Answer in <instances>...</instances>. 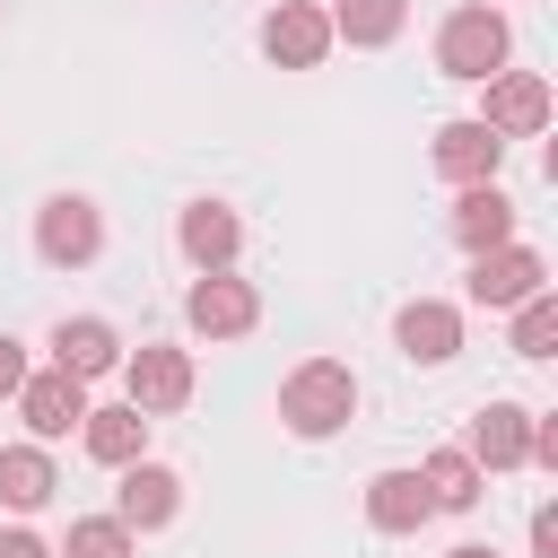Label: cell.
<instances>
[{"label": "cell", "mask_w": 558, "mask_h": 558, "mask_svg": "<svg viewBox=\"0 0 558 558\" xmlns=\"http://www.w3.org/2000/svg\"><path fill=\"white\" fill-rule=\"evenodd\" d=\"M445 558H497V549H480V541H462V549H445Z\"/></svg>", "instance_id": "obj_28"}, {"label": "cell", "mask_w": 558, "mask_h": 558, "mask_svg": "<svg viewBox=\"0 0 558 558\" xmlns=\"http://www.w3.org/2000/svg\"><path fill=\"white\" fill-rule=\"evenodd\" d=\"M427 514H436V497H427L418 471H375V480H366V523H375V532H418Z\"/></svg>", "instance_id": "obj_17"}, {"label": "cell", "mask_w": 558, "mask_h": 558, "mask_svg": "<svg viewBox=\"0 0 558 558\" xmlns=\"http://www.w3.org/2000/svg\"><path fill=\"white\" fill-rule=\"evenodd\" d=\"M35 253H44L52 270L96 262V253H105V209H96V201H78V192L44 201V209H35Z\"/></svg>", "instance_id": "obj_3"}, {"label": "cell", "mask_w": 558, "mask_h": 558, "mask_svg": "<svg viewBox=\"0 0 558 558\" xmlns=\"http://www.w3.org/2000/svg\"><path fill=\"white\" fill-rule=\"evenodd\" d=\"M532 288H549V262L532 253V244H488V253H471V305H523Z\"/></svg>", "instance_id": "obj_6"}, {"label": "cell", "mask_w": 558, "mask_h": 558, "mask_svg": "<svg viewBox=\"0 0 558 558\" xmlns=\"http://www.w3.org/2000/svg\"><path fill=\"white\" fill-rule=\"evenodd\" d=\"M52 366H61V375H78V384L113 375V366H122V340H113V323H96V314H70V323H52Z\"/></svg>", "instance_id": "obj_12"}, {"label": "cell", "mask_w": 558, "mask_h": 558, "mask_svg": "<svg viewBox=\"0 0 558 558\" xmlns=\"http://www.w3.org/2000/svg\"><path fill=\"white\" fill-rule=\"evenodd\" d=\"M523 462H541V471H558V418H532V453Z\"/></svg>", "instance_id": "obj_24"}, {"label": "cell", "mask_w": 558, "mask_h": 558, "mask_svg": "<svg viewBox=\"0 0 558 558\" xmlns=\"http://www.w3.org/2000/svg\"><path fill=\"white\" fill-rule=\"evenodd\" d=\"M183 323L209 331V340H244V331L262 323V296H253V279H235V270H201L192 296H183Z\"/></svg>", "instance_id": "obj_4"}, {"label": "cell", "mask_w": 558, "mask_h": 558, "mask_svg": "<svg viewBox=\"0 0 558 558\" xmlns=\"http://www.w3.org/2000/svg\"><path fill=\"white\" fill-rule=\"evenodd\" d=\"M0 9H9V0H0Z\"/></svg>", "instance_id": "obj_29"}, {"label": "cell", "mask_w": 558, "mask_h": 558, "mask_svg": "<svg viewBox=\"0 0 558 558\" xmlns=\"http://www.w3.org/2000/svg\"><path fill=\"white\" fill-rule=\"evenodd\" d=\"M506 44H514V35H506V17H497L488 0H462V9L436 26V70L480 87V78H497V70H506Z\"/></svg>", "instance_id": "obj_2"}, {"label": "cell", "mask_w": 558, "mask_h": 558, "mask_svg": "<svg viewBox=\"0 0 558 558\" xmlns=\"http://www.w3.org/2000/svg\"><path fill=\"white\" fill-rule=\"evenodd\" d=\"M122 375H131V410H140V418H157V410H183V401H192V357H183V349H166V340H148L140 357H122Z\"/></svg>", "instance_id": "obj_9"}, {"label": "cell", "mask_w": 558, "mask_h": 558, "mask_svg": "<svg viewBox=\"0 0 558 558\" xmlns=\"http://www.w3.org/2000/svg\"><path fill=\"white\" fill-rule=\"evenodd\" d=\"M453 244H462V253L514 244V201H506L497 183H462V201H453Z\"/></svg>", "instance_id": "obj_16"}, {"label": "cell", "mask_w": 558, "mask_h": 558, "mask_svg": "<svg viewBox=\"0 0 558 558\" xmlns=\"http://www.w3.org/2000/svg\"><path fill=\"white\" fill-rule=\"evenodd\" d=\"M418 480H427V497H436V514H462V506H480V488H488V471L462 453V445H445V453H427L418 462Z\"/></svg>", "instance_id": "obj_20"}, {"label": "cell", "mask_w": 558, "mask_h": 558, "mask_svg": "<svg viewBox=\"0 0 558 558\" xmlns=\"http://www.w3.org/2000/svg\"><path fill=\"white\" fill-rule=\"evenodd\" d=\"M0 558H52V541H35V532H0Z\"/></svg>", "instance_id": "obj_27"}, {"label": "cell", "mask_w": 558, "mask_h": 558, "mask_svg": "<svg viewBox=\"0 0 558 558\" xmlns=\"http://www.w3.org/2000/svg\"><path fill=\"white\" fill-rule=\"evenodd\" d=\"M174 506H183V480H174L166 462H148V453H140V462H122V506H113V514H122L131 532L174 523Z\"/></svg>", "instance_id": "obj_13"}, {"label": "cell", "mask_w": 558, "mask_h": 558, "mask_svg": "<svg viewBox=\"0 0 558 558\" xmlns=\"http://www.w3.org/2000/svg\"><path fill=\"white\" fill-rule=\"evenodd\" d=\"M17 384H26V349H17V340H9V331H0V401H9V392H17Z\"/></svg>", "instance_id": "obj_26"}, {"label": "cell", "mask_w": 558, "mask_h": 558, "mask_svg": "<svg viewBox=\"0 0 558 558\" xmlns=\"http://www.w3.org/2000/svg\"><path fill=\"white\" fill-rule=\"evenodd\" d=\"M279 418H288V436H305V445L340 436V427L357 418V375H349L340 357H305V366L279 384Z\"/></svg>", "instance_id": "obj_1"}, {"label": "cell", "mask_w": 558, "mask_h": 558, "mask_svg": "<svg viewBox=\"0 0 558 558\" xmlns=\"http://www.w3.org/2000/svg\"><path fill=\"white\" fill-rule=\"evenodd\" d=\"M52 488H61V471H52V453H44V445H0V506L35 514Z\"/></svg>", "instance_id": "obj_19"}, {"label": "cell", "mask_w": 558, "mask_h": 558, "mask_svg": "<svg viewBox=\"0 0 558 558\" xmlns=\"http://www.w3.org/2000/svg\"><path fill=\"white\" fill-rule=\"evenodd\" d=\"M497 157H506V140H497L480 113L436 131V174H453V183H497Z\"/></svg>", "instance_id": "obj_14"}, {"label": "cell", "mask_w": 558, "mask_h": 558, "mask_svg": "<svg viewBox=\"0 0 558 558\" xmlns=\"http://www.w3.org/2000/svg\"><path fill=\"white\" fill-rule=\"evenodd\" d=\"M514 314V357H549L558 349V296L549 288H532L523 305H506Z\"/></svg>", "instance_id": "obj_22"}, {"label": "cell", "mask_w": 558, "mask_h": 558, "mask_svg": "<svg viewBox=\"0 0 558 558\" xmlns=\"http://www.w3.org/2000/svg\"><path fill=\"white\" fill-rule=\"evenodd\" d=\"M488 96H480V122L497 131V140H532V131H549V78L541 70H497V78H480Z\"/></svg>", "instance_id": "obj_5"}, {"label": "cell", "mask_w": 558, "mask_h": 558, "mask_svg": "<svg viewBox=\"0 0 558 558\" xmlns=\"http://www.w3.org/2000/svg\"><path fill=\"white\" fill-rule=\"evenodd\" d=\"M532 558H558V506H532Z\"/></svg>", "instance_id": "obj_25"}, {"label": "cell", "mask_w": 558, "mask_h": 558, "mask_svg": "<svg viewBox=\"0 0 558 558\" xmlns=\"http://www.w3.org/2000/svg\"><path fill=\"white\" fill-rule=\"evenodd\" d=\"M462 453H471L480 471H523V453H532V410H523V401H480Z\"/></svg>", "instance_id": "obj_11"}, {"label": "cell", "mask_w": 558, "mask_h": 558, "mask_svg": "<svg viewBox=\"0 0 558 558\" xmlns=\"http://www.w3.org/2000/svg\"><path fill=\"white\" fill-rule=\"evenodd\" d=\"M174 244H183L201 270H227V262L244 253V218H235L227 201H192V209H183V227H174Z\"/></svg>", "instance_id": "obj_15"}, {"label": "cell", "mask_w": 558, "mask_h": 558, "mask_svg": "<svg viewBox=\"0 0 558 558\" xmlns=\"http://www.w3.org/2000/svg\"><path fill=\"white\" fill-rule=\"evenodd\" d=\"M52 558H131V523L122 514H87V523H70V541Z\"/></svg>", "instance_id": "obj_23"}, {"label": "cell", "mask_w": 558, "mask_h": 558, "mask_svg": "<svg viewBox=\"0 0 558 558\" xmlns=\"http://www.w3.org/2000/svg\"><path fill=\"white\" fill-rule=\"evenodd\" d=\"M9 401H17V418L35 427V445H61V436H70L78 418H87V384H78V375H61V366L26 375V384H17Z\"/></svg>", "instance_id": "obj_7"}, {"label": "cell", "mask_w": 558, "mask_h": 558, "mask_svg": "<svg viewBox=\"0 0 558 558\" xmlns=\"http://www.w3.org/2000/svg\"><path fill=\"white\" fill-rule=\"evenodd\" d=\"M323 17H331V44H357V52H375V44H392V35H401L410 0H340V9H323Z\"/></svg>", "instance_id": "obj_21"}, {"label": "cell", "mask_w": 558, "mask_h": 558, "mask_svg": "<svg viewBox=\"0 0 558 558\" xmlns=\"http://www.w3.org/2000/svg\"><path fill=\"white\" fill-rule=\"evenodd\" d=\"M262 52H270L279 70H314V61L331 52V17H323L314 0H279V9L262 17Z\"/></svg>", "instance_id": "obj_8"}, {"label": "cell", "mask_w": 558, "mask_h": 558, "mask_svg": "<svg viewBox=\"0 0 558 558\" xmlns=\"http://www.w3.org/2000/svg\"><path fill=\"white\" fill-rule=\"evenodd\" d=\"M392 340H401L410 366H445V357L462 349V314H453L445 296H410V305L392 314Z\"/></svg>", "instance_id": "obj_10"}, {"label": "cell", "mask_w": 558, "mask_h": 558, "mask_svg": "<svg viewBox=\"0 0 558 558\" xmlns=\"http://www.w3.org/2000/svg\"><path fill=\"white\" fill-rule=\"evenodd\" d=\"M78 445H87L105 471H122V462H140V453H148V418H140L131 401H113V410H87V418H78Z\"/></svg>", "instance_id": "obj_18"}]
</instances>
